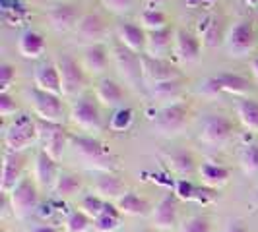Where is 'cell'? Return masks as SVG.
Listing matches in <instances>:
<instances>
[{
    "mask_svg": "<svg viewBox=\"0 0 258 232\" xmlns=\"http://www.w3.org/2000/svg\"><path fill=\"white\" fill-rule=\"evenodd\" d=\"M70 143L74 147L76 155L88 165L99 172H113L116 168V161L113 155L105 149L101 142L90 136H70Z\"/></svg>",
    "mask_w": 258,
    "mask_h": 232,
    "instance_id": "cell-1",
    "label": "cell"
},
{
    "mask_svg": "<svg viewBox=\"0 0 258 232\" xmlns=\"http://www.w3.org/2000/svg\"><path fill=\"white\" fill-rule=\"evenodd\" d=\"M10 199V209L18 219H27L33 215L39 207V186L33 178L24 176L16 184L10 193H6Z\"/></svg>",
    "mask_w": 258,
    "mask_h": 232,
    "instance_id": "cell-2",
    "label": "cell"
},
{
    "mask_svg": "<svg viewBox=\"0 0 258 232\" xmlns=\"http://www.w3.org/2000/svg\"><path fill=\"white\" fill-rule=\"evenodd\" d=\"M37 138H39L37 120L22 114L18 116L12 124L8 126L6 134H4V145H6V151L24 153V149H27Z\"/></svg>",
    "mask_w": 258,
    "mask_h": 232,
    "instance_id": "cell-3",
    "label": "cell"
},
{
    "mask_svg": "<svg viewBox=\"0 0 258 232\" xmlns=\"http://www.w3.org/2000/svg\"><path fill=\"white\" fill-rule=\"evenodd\" d=\"M29 101L33 106V112L37 114L39 120H47V122H54V124H62L66 116L64 103L60 99V95H52L47 91L37 89L35 85L27 91Z\"/></svg>",
    "mask_w": 258,
    "mask_h": 232,
    "instance_id": "cell-4",
    "label": "cell"
},
{
    "mask_svg": "<svg viewBox=\"0 0 258 232\" xmlns=\"http://www.w3.org/2000/svg\"><path fill=\"white\" fill-rule=\"evenodd\" d=\"M190 118V108L184 103H171L163 106L154 118V128L161 136H177L186 128Z\"/></svg>",
    "mask_w": 258,
    "mask_h": 232,
    "instance_id": "cell-5",
    "label": "cell"
},
{
    "mask_svg": "<svg viewBox=\"0 0 258 232\" xmlns=\"http://www.w3.org/2000/svg\"><path fill=\"white\" fill-rule=\"evenodd\" d=\"M254 41H256V35H254L252 24L246 20H241L229 29V33L225 37V49L233 58H243L252 52Z\"/></svg>",
    "mask_w": 258,
    "mask_h": 232,
    "instance_id": "cell-6",
    "label": "cell"
},
{
    "mask_svg": "<svg viewBox=\"0 0 258 232\" xmlns=\"http://www.w3.org/2000/svg\"><path fill=\"white\" fill-rule=\"evenodd\" d=\"M39 140L43 142V151L51 155L54 161H58L64 153L66 145L70 142V136L66 134L62 124H54L47 120H37Z\"/></svg>",
    "mask_w": 258,
    "mask_h": 232,
    "instance_id": "cell-7",
    "label": "cell"
},
{
    "mask_svg": "<svg viewBox=\"0 0 258 232\" xmlns=\"http://www.w3.org/2000/svg\"><path fill=\"white\" fill-rule=\"evenodd\" d=\"M56 68L60 74V85H62V95L64 97H76L86 85V74L84 68L78 64L76 60L68 54H62L56 60Z\"/></svg>",
    "mask_w": 258,
    "mask_h": 232,
    "instance_id": "cell-8",
    "label": "cell"
},
{
    "mask_svg": "<svg viewBox=\"0 0 258 232\" xmlns=\"http://www.w3.org/2000/svg\"><path fill=\"white\" fill-rule=\"evenodd\" d=\"M233 134V122L225 114H210L204 118L200 126V140L212 145V147H221L229 142Z\"/></svg>",
    "mask_w": 258,
    "mask_h": 232,
    "instance_id": "cell-9",
    "label": "cell"
},
{
    "mask_svg": "<svg viewBox=\"0 0 258 232\" xmlns=\"http://www.w3.org/2000/svg\"><path fill=\"white\" fill-rule=\"evenodd\" d=\"M70 120L78 128L88 130V132H99L101 130V114L99 106L93 101V97H78L72 108H70Z\"/></svg>",
    "mask_w": 258,
    "mask_h": 232,
    "instance_id": "cell-10",
    "label": "cell"
},
{
    "mask_svg": "<svg viewBox=\"0 0 258 232\" xmlns=\"http://www.w3.org/2000/svg\"><path fill=\"white\" fill-rule=\"evenodd\" d=\"M140 64H142V79L150 85H157L163 81L179 79V70L167 62L165 58H152L150 54H140Z\"/></svg>",
    "mask_w": 258,
    "mask_h": 232,
    "instance_id": "cell-11",
    "label": "cell"
},
{
    "mask_svg": "<svg viewBox=\"0 0 258 232\" xmlns=\"http://www.w3.org/2000/svg\"><path fill=\"white\" fill-rule=\"evenodd\" d=\"M113 60L128 83H138L142 79V64H140V54L132 52L124 45H115L113 47Z\"/></svg>",
    "mask_w": 258,
    "mask_h": 232,
    "instance_id": "cell-12",
    "label": "cell"
},
{
    "mask_svg": "<svg viewBox=\"0 0 258 232\" xmlns=\"http://www.w3.org/2000/svg\"><path fill=\"white\" fill-rule=\"evenodd\" d=\"M177 217H179V197L169 192L157 201L155 209L152 211V220L159 230H171L177 226Z\"/></svg>",
    "mask_w": 258,
    "mask_h": 232,
    "instance_id": "cell-13",
    "label": "cell"
},
{
    "mask_svg": "<svg viewBox=\"0 0 258 232\" xmlns=\"http://www.w3.org/2000/svg\"><path fill=\"white\" fill-rule=\"evenodd\" d=\"M26 167V155L6 151L2 159V176H0V188L2 193H10L16 188V184L22 180V172Z\"/></svg>",
    "mask_w": 258,
    "mask_h": 232,
    "instance_id": "cell-14",
    "label": "cell"
},
{
    "mask_svg": "<svg viewBox=\"0 0 258 232\" xmlns=\"http://www.w3.org/2000/svg\"><path fill=\"white\" fill-rule=\"evenodd\" d=\"M200 49L202 41L194 33L186 29H175V43H173V52L175 56L184 62V64H194L200 58Z\"/></svg>",
    "mask_w": 258,
    "mask_h": 232,
    "instance_id": "cell-15",
    "label": "cell"
},
{
    "mask_svg": "<svg viewBox=\"0 0 258 232\" xmlns=\"http://www.w3.org/2000/svg\"><path fill=\"white\" fill-rule=\"evenodd\" d=\"M47 20L56 33H66L70 29H76L82 16L76 4H56L47 12Z\"/></svg>",
    "mask_w": 258,
    "mask_h": 232,
    "instance_id": "cell-16",
    "label": "cell"
},
{
    "mask_svg": "<svg viewBox=\"0 0 258 232\" xmlns=\"http://www.w3.org/2000/svg\"><path fill=\"white\" fill-rule=\"evenodd\" d=\"M105 35H107V26H105V20L99 14H86L78 22L76 37L82 43H88V47L90 45H99V41Z\"/></svg>",
    "mask_w": 258,
    "mask_h": 232,
    "instance_id": "cell-17",
    "label": "cell"
},
{
    "mask_svg": "<svg viewBox=\"0 0 258 232\" xmlns=\"http://www.w3.org/2000/svg\"><path fill=\"white\" fill-rule=\"evenodd\" d=\"M58 174H60V170L56 167V161L41 149L37 157H35V168H33V176L35 178L33 180L37 182L39 188L49 190V188H54Z\"/></svg>",
    "mask_w": 258,
    "mask_h": 232,
    "instance_id": "cell-18",
    "label": "cell"
},
{
    "mask_svg": "<svg viewBox=\"0 0 258 232\" xmlns=\"http://www.w3.org/2000/svg\"><path fill=\"white\" fill-rule=\"evenodd\" d=\"M116 37H118V43L124 45L126 49H130L136 54H142L146 52V43H148V33L142 26H136L132 22H126V24H120L116 27Z\"/></svg>",
    "mask_w": 258,
    "mask_h": 232,
    "instance_id": "cell-19",
    "label": "cell"
},
{
    "mask_svg": "<svg viewBox=\"0 0 258 232\" xmlns=\"http://www.w3.org/2000/svg\"><path fill=\"white\" fill-rule=\"evenodd\" d=\"M33 81L35 87L41 91H47L52 95H62V85H60V74L58 68L52 62H43L35 68L33 72Z\"/></svg>",
    "mask_w": 258,
    "mask_h": 232,
    "instance_id": "cell-20",
    "label": "cell"
},
{
    "mask_svg": "<svg viewBox=\"0 0 258 232\" xmlns=\"http://www.w3.org/2000/svg\"><path fill=\"white\" fill-rule=\"evenodd\" d=\"M173 43H175V31L171 27L159 29V31H152V33H148L146 54H150L152 58H163L171 51Z\"/></svg>",
    "mask_w": 258,
    "mask_h": 232,
    "instance_id": "cell-21",
    "label": "cell"
},
{
    "mask_svg": "<svg viewBox=\"0 0 258 232\" xmlns=\"http://www.w3.org/2000/svg\"><path fill=\"white\" fill-rule=\"evenodd\" d=\"M124 99L122 87L113 79H101L95 87V101L105 108H120V103Z\"/></svg>",
    "mask_w": 258,
    "mask_h": 232,
    "instance_id": "cell-22",
    "label": "cell"
},
{
    "mask_svg": "<svg viewBox=\"0 0 258 232\" xmlns=\"http://www.w3.org/2000/svg\"><path fill=\"white\" fill-rule=\"evenodd\" d=\"M93 190H95V195H99L103 201H113V203H116V199L124 193V186H122L120 178H116L113 172H103L97 178Z\"/></svg>",
    "mask_w": 258,
    "mask_h": 232,
    "instance_id": "cell-23",
    "label": "cell"
},
{
    "mask_svg": "<svg viewBox=\"0 0 258 232\" xmlns=\"http://www.w3.org/2000/svg\"><path fill=\"white\" fill-rule=\"evenodd\" d=\"M18 51L24 58H39L43 52L47 51V43H45V37L37 33V31H31L27 29L20 35V41H18Z\"/></svg>",
    "mask_w": 258,
    "mask_h": 232,
    "instance_id": "cell-24",
    "label": "cell"
},
{
    "mask_svg": "<svg viewBox=\"0 0 258 232\" xmlns=\"http://www.w3.org/2000/svg\"><path fill=\"white\" fill-rule=\"evenodd\" d=\"M165 157V163L171 172L179 174V176H190L194 170H196V163H194L192 153L184 151V149H175V151H169L163 155Z\"/></svg>",
    "mask_w": 258,
    "mask_h": 232,
    "instance_id": "cell-25",
    "label": "cell"
},
{
    "mask_svg": "<svg viewBox=\"0 0 258 232\" xmlns=\"http://www.w3.org/2000/svg\"><path fill=\"white\" fill-rule=\"evenodd\" d=\"M200 178H202L204 186L218 190L221 186H225L227 180H229V168L223 167V165H218L214 161H206L200 167Z\"/></svg>",
    "mask_w": 258,
    "mask_h": 232,
    "instance_id": "cell-26",
    "label": "cell"
},
{
    "mask_svg": "<svg viewBox=\"0 0 258 232\" xmlns=\"http://www.w3.org/2000/svg\"><path fill=\"white\" fill-rule=\"evenodd\" d=\"M116 207L122 215H128V217H144L148 211H150V205L148 201L140 197L136 192H124L118 199H116Z\"/></svg>",
    "mask_w": 258,
    "mask_h": 232,
    "instance_id": "cell-27",
    "label": "cell"
},
{
    "mask_svg": "<svg viewBox=\"0 0 258 232\" xmlns=\"http://www.w3.org/2000/svg\"><path fill=\"white\" fill-rule=\"evenodd\" d=\"M198 39L206 47H216L221 39V24L216 16H204L198 22Z\"/></svg>",
    "mask_w": 258,
    "mask_h": 232,
    "instance_id": "cell-28",
    "label": "cell"
},
{
    "mask_svg": "<svg viewBox=\"0 0 258 232\" xmlns=\"http://www.w3.org/2000/svg\"><path fill=\"white\" fill-rule=\"evenodd\" d=\"M120 215H122V213L118 211L116 203L107 201V203H105L103 213L93 220V230L95 232H115L116 228L120 226Z\"/></svg>",
    "mask_w": 258,
    "mask_h": 232,
    "instance_id": "cell-29",
    "label": "cell"
},
{
    "mask_svg": "<svg viewBox=\"0 0 258 232\" xmlns=\"http://www.w3.org/2000/svg\"><path fill=\"white\" fill-rule=\"evenodd\" d=\"M216 77V83H218V87H220V93H231V95H245L246 91H248V79L243 76H239V74H227V72H223V74H218Z\"/></svg>",
    "mask_w": 258,
    "mask_h": 232,
    "instance_id": "cell-30",
    "label": "cell"
},
{
    "mask_svg": "<svg viewBox=\"0 0 258 232\" xmlns=\"http://www.w3.org/2000/svg\"><path fill=\"white\" fill-rule=\"evenodd\" d=\"M107 51L103 45H90L84 51V68L91 74H101L107 68Z\"/></svg>",
    "mask_w": 258,
    "mask_h": 232,
    "instance_id": "cell-31",
    "label": "cell"
},
{
    "mask_svg": "<svg viewBox=\"0 0 258 232\" xmlns=\"http://www.w3.org/2000/svg\"><path fill=\"white\" fill-rule=\"evenodd\" d=\"M237 116L241 124L250 132H258V103L252 99H239L237 101Z\"/></svg>",
    "mask_w": 258,
    "mask_h": 232,
    "instance_id": "cell-32",
    "label": "cell"
},
{
    "mask_svg": "<svg viewBox=\"0 0 258 232\" xmlns=\"http://www.w3.org/2000/svg\"><path fill=\"white\" fill-rule=\"evenodd\" d=\"M54 193L58 197H72L74 193H78L82 190V178L74 174V172H66L62 170L56 178V184H54Z\"/></svg>",
    "mask_w": 258,
    "mask_h": 232,
    "instance_id": "cell-33",
    "label": "cell"
},
{
    "mask_svg": "<svg viewBox=\"0 0 258 232\" xmlns=\"http://www.w3.org/2000/svg\"><path fill=\"white\" fill-rule=\"evenodd\" d=\"M140 24L148 33H152V31H159V29L169 27V18L167 14L159 8H144L142 16H140Z\"/></svg>",
    "mask_w": 258,
    "mask_h": 232,
    "instance_id": "cell-34",
    "label": "cell"
},
{
    "mask_svg": "<svg viewBox=\"0 0 258 232\" xmlns=\"http://www.w3.org/2000/svg\"><path fill=\"white\" fill-rule=\"evenodd\" d=\"M152 93H154L155 99H159V101L179 103V97H181L182 93L181 79H171V81H163V83L152 85Z\"/></svg>",
    "mask_w": 258,
    "mask_h": 232,
    "instance_id": "cell-35",
    "label": "cell"
},
{
    "mask_svg": "<svg viewBox=\"0 0 258 232\" xmlns=\"http://www.w3.org/2000/svg\"><path fill=\"white\" fill-rule=\"evenodd\" d=\"M27 18L26 8L18 0H2V20L8 26H22Z\"/></svg>",
    "mask_w": 258,
    "mask_h": 232,
    "instance_id": "cell-36",
    "label": "cell"
},
{
    "mask_svg": "<svg viewBox=\"0 0 258 232\" xmlns=\"http://www.w3.org/2000/svg\"><path fill=\"white\" fill-rule=\"evenodd\" d=\"M66 232H88L93 228V219H90L86 213H82L80 209L72 211L64 220Z\"/></svg>",
    "mask_w": 258,
    "mask_h": 232,
    "instance_id": "cell-37",
    "label": "cell"
},
{
    "mask_svg": "<svg viewBox=\"0 0 258 232\" xmlns=\"http://www.w3.org/2000/svg\"><path fill=\"white\" fill-rule=\"evenodd\" d=\"M105 203L99 195H95V193H91V195H86V197H82V201H80V211L82 213H86L90 219H97L101 213H103L105 209Z\"/></svg>",
    "mask_w": 258,
    "mask_h": 232,
    "instance_id": "cell-38",
    "label": "cell"
},
{
    "mask_svg": "<svg viewBox=\"0 0 258 232\" xmlns=\"http://www.w3.org/2000/svg\"><path fill=\"white\" fill-rule=\"evenodd\" d=\"M134 122V110L128 106H120L116 108L115 114L111 116V130L115 132H124L130 128V124Z\"/></svg>",
    "mask_w": 258,
    "mask_h": 232,
    "instance_id": "cell-39",
    "label": "cell"
},
{
    "mask_svg": "<svg viewBox=\"0 0 258 232\" xmlns=\"http://www.w3.org/2000/svg\"><path fill=\"white\" fill-rule=\"evenodd\" d=\"M241 167L248 174L258 172V143L245 145V149L241 151Z\"/></svg>",
    "mask_w": 258,
    "mask_h": 232,
    "instance_id": "cell-40",
    "label": "cell"
},
{
    "mask_svg": "<svg viewBox=\"0 0 258 232\" xmlns=\"http://www.w3.org/2000/svg\"><path fill=\"white\" fill-rule=\"evenodd\" d=\"M173 193H175L179 199H182V201H194L196 186H194L190 180H186V178H179V180L175 182Z\"/></svg>",
    "mask_w": 258,
    "mask_h": 232,
    "instance_id": "cell-41",
    "label": "cell"
},
{
    "mask_svg": "<svg viewBox=\"0 0 258 232\" xmlns=\"http://www.w3.org/2000/svg\"><path fill=\"white\" fill-rule=\"evenodd\" d=\"M181 232H212V222L206 217H190L182 222Z\"/></svg>",
    "mask_w": 258,
    "mask_h": 232,
    "instance_id": "cell-42",
    "label": "cell"
},
{
    "mask_svg": "<svg viewBox=\"0 0 258 232\" xmlns=\"http://www.w3.org/2000/svg\"><path fill=\"white\" fill-rule=\"evenodd\" d=\"M16 81V70L12 64L2 62L0 64V93H8L12 83Z\"/></svg>",
    "mask_w": 258,
    "mask_h": 232,
    "instance_id": "cell-43",
    "label": "cell"
},
{
    "mask_svg": "<svg viewBox=\"0 0 258 232\" xmlns=\"http://www.w3.org/2000/svg\"><path fill=\"white\" fill-rule=\"evenodd\" d=\"M216 197H218V193H216L214 188L200 186V188H196L194 201H196V203H200V205H210V203H214V201H216Z\"/></svg>",
    "mask_w": 258,
    "mask_h": 232,
    "instance_id": "cell-44",
    "label": "cell"
},
{
    "mask_svg": "<svg viewBox=\"0 0 258 232\" xmlns=\"http://www.w3.org/2000/svg\"><path fill=\"white\" fill-rule=\"evenodd\" d=\"M18 112V104L12 99L10 93H0V114L2 116H12Z\"/></svg>",
    "mask_w": 258,
    "mask_h": 232,
    "instance_id": "cell-45",
    "label": "cell"
},
{
    "mask_svg": "<svg viewBox=\"0 0 258 232\" xmlns=\"http://www.w3.org/2000/svg\"><path fill=\"white\" fill-rule=\"evenodd\" d=\"M132 2H134V0H101V4H103L105 8L115 14L128 12L130 8H132Z\"/></svg>",
    "mask_w": 258,
    "mask_h": 232,
    "instance_id": "cell-46",
    "label": "cell"
},
{
    "mask_svg": "<svg viewBox=\"0 0 258 232\" xmlns=\"http://www.w3.org/2000/svg\"><path fill=\"white\" fill-rule=\"evenodd\" d=\"M225 232H248V228H246V224L243 222V220L233 219V220H229V222H227Z\"/></svg>",
    "mask_w": 258,
    "mask_h": 232,
    "instance_id": "cell-47",
    "label": "cell"
},
{
    "mask_svg": "<svg viewBox=\"0 0 258 232\" xmlns=\"http://www.w3.org/2000/svg\"><path fill=\"white\" fill-rule=\"evenodd\" d=\"M31 232H58L52 224H37Z\"/></svg>",
    "mask_w": 258,
    "mask_h": 232,
    "instance_id": "cell-48",
    "label": "cell"
},
{
    "mask_svg": "<svg viewBox=\"0 0 258 232\" xmlns=\"http://www.w3.org/2000/svg\"><path fill=\"white\" fill-rule=\"evenodd\" d=\"M146 2H148V8H157V6H161L167 0H146Z\"/></svg>",
    "mask_w": 258,
    "mask_h": 232,
    "instance_id": "cell-49",
    "label": "cell"
},
{
    "mask_svg": "<svg viewBox=\"0 0 258 232\" xmlns=\"http://www.w3.org/2000/svg\"><path fill=\"white\" fill-rule=\"evenodd\" d=\"M250 70H252V76L258 79V58H254V60L250 62Z\"/></svg>",
    "mask_w": 258,
    "mask_h": 232,
    "instance_id": "cell-50",
    "label": "cell"
},
{
    "mask_svg": "<svg viewBox=\"0 0 258 232\" xmlns=\"http://www.w3.org/2000/svg\"><path fill=\"white\" fill-rule=\"evenodd\" d=\"M245 4L246 6H252V8H254V6H258V0H245Z\"/></svg>",
    "mask_w": 258,
    "mask_h": 232,
    "instance_id": "cell-51",
    "label": "cell"
},
{
    "mask_svg": "<svg viewBox=\"0 0 258 232\" xmlns=\"http://www.w3.org/2000/svg\"><path fill=\"white\" fill-rule=\"evenodd\" d=\"M27 2H31V4H43V2H47V0H27Z\"/></svg>",
    "mask_w": 258,
    "mask_h": 232,
    "instance_id": "cell-52",
    "label": "cell"
},
{
    "mask_svg": "<svg viewBox=\"0 0 258 232\" xmlns=\"http://www.w3.org/2000/svg\"><path fill=\"white\" fill-rule=\"evenodd\" d=\"M188 4H196V2H200V0H186Z\"/></svg>",
    "mask_w": 258,
    "mask_h": 232,
    "instance_id": "cell-53",
    "label": "cell"
},
{
    "mask_svg": "<svg viewBox=\"0 0 258 232\" xmlns=\"http://www.w3.org/2000/svg\"><path fill=\"white\" fill-rule=\"evenodd\" d=\"M256 203H258V193H256Z\"/></svg>",
    "mask_w": 258,
    "mask_h": 232,
    "instance_id": "cell-54",
    "label": "cell"
}]
</instances>
